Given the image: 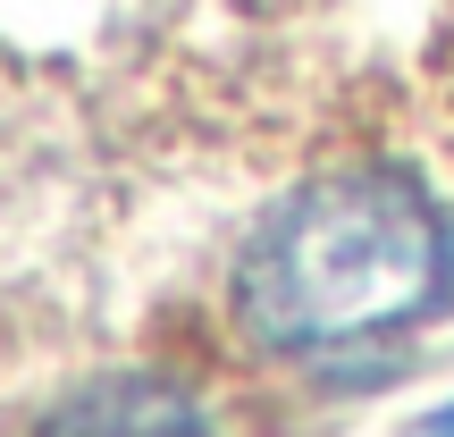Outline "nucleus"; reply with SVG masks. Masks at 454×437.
Wrapping results in <instances>:
<instances>
[{
    "label": "nucleus",
    "instance_id": "nucleus-1",
    "mask_svg": "<svg viewBox=\"0 0 454 437\" xmlns=\"http://www.w3.org/2000/svg\"><path fill=\"white\" fill-rule=\"evenodd\" d=\"M446 294V219L395 168H345L270 211L236 261V320L278 354H337Z\"/></svg>",
    "mask_w": 454,
    "mask_h": 437
},
{
    "label": "nucleus",
    "instance_id": "nucleus-2",
    "mask_svg": "<svg viewBox=\"0 0 454 437\" xmlns=\"http://www.w3.org/2000/svg\"><path fill=\"white\" fill-rule=\"evenodd\" d=\"M43 437H211V421L168 378H101V387L67 395L43 421Z\"/></svg>",
    "mask_w": 454,
    "mask_h": 437
},
{
    "label": "nucleus",
    "instance_id": "nucleus-3",
    "mask_svg": "<svg viewBox=\"0 0 454 437\" xmlns=\"http://www.w3.org/2000/svg\"><path fill=\"white\" fill-rule=\"evenodd\" d=\"M412 437H454V404H446V412H429V421L412 429Z\"/></svg>",
    "mask_w": 454,
    "mask_h": 437
}]
</instances>
